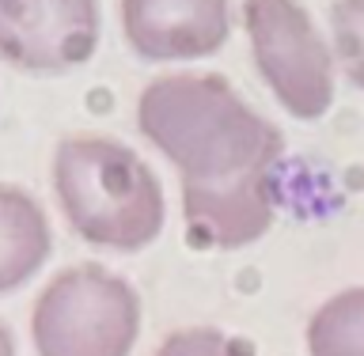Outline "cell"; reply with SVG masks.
Returning a JSON list of instances; mask_svg holds the SVG:
<instances>
[{"instance_id":"6da1fadb","label":"cell","mask_w":364,"mask_h":356,"mask_svg":"<svg viewBox=\"0 0 364 356\" xmlns=\"http://www.w3.org/2000/svg\"><path fill=\"white\" fill-rule=\"evenodd\" d=\"M136 125L182 182L273 171L284 152L277 125L216 72L156 76L136 99Z\"/></svg>"},{"instance_id":"7a4b0ae2","label":"cell","mask_w":364,"mask_h":356,"mask_svg":"<svg viewBox=\"0 0 364 356\" xmlns=\"http://www.w3.org/2000/svg\"><path fill=\"white\" fill-rule=\"evenodd\" d=\"M50 175L53 198L84 243L136 254L164 235V186L129 144L99 133L68 136L53 148Z\"/></svg>"},{"instance_id":"3957f363","label":"cell","mask_w":364,"mask_h":356,"mask_svg":"<svg viewBox=\"0 0 364 356\" xmlns=\"http://www.w3.org/2000/svg\"><path fill=\"white\" fill-rule=\"evenodd\" d=\"M141 338V296L122 273L76 261L42 288L31 315L38 356H129Z\"/></svg>"},{"instance_id":"277c9868","label":"cell","mask_w":364,"mask_h":356,"mask_svg":"<svg viewBox=\"0 0 364 356\" xmlns=\"http://www.w3.org/2000/svg\"><path fill=\"white\" fill-rule=\"evenodd\" d=\"M243 23L266 87L292 118L318 122L334 107V53L300 0H247Z\"/></svg>"},{"instance_id":"5b68a950","label":"cell","mask_w":364,"mask_h":356,"mask_svg":"<svg viewBox=\"0 0 364 356\" xmlns=\"http://www.w3.org/2000/svg\"><path fill=\"white\" fill-rule=\"evenodd\" d=\"M99 38V0H0V61L19 72H73L95 57Z\"/></svg>"},{"instance_id":"8992f818","label":"cell","mask_w":364,"mask_h":356,"mask_svg":"<svg viewBox=\"0 0 364 356\" xmlns=\"http://www.w3.org/2000/svg\"><path fill=\"white\" fill-rule=\"evenodd\" d=\"M273 216H277L273 171L182 182V220L190 247L198 250L250 247L273 227Z\"/></svg>"},{"instance_id":"52a82bcc","label":"cell","mask_w":364,"mask_h":356,"mask_svg":"<svg viewBox=\"0 0 364 356\" xmlns=\"http://www.w3.org/2000/svg\"><path fill=\"white\" fill-rule=\"evenodd\" d=\"M122 31L141 61H201L228 42V0H122Z\"/></svg>"},{"instance_id":"ba28073f","label":"cell","mask_w":364,"mask_h":356,"mask_svg":"<svg viewBox=\"0 0 364 356\" xmlns=\"http://www.w3.org/2000/svg\"><path fill=\"white\" fill-rule=\"evenodd\" d=\"M53 232L46 209L23 186L0 182V296L23 288L46 266Z\"/></svg>"},{"instance_id":"9c48e42d","label":"cell","mask_w":364,"mask_h":356,"mask_svg":"<svg viewBox=\"0 0 364 356\" xmlns=\"http://www.w3.org/2000/svg\"><path fill=\"white\" fill-rule=\"evenodd\" d=\"M307 356H364V284L330 296L311 315Z\"/></svg>"},{"instance_id":"30bf717a","label":"cell","mask_w":364,"mask_h":356,"mask_svg":"<svg viewBox=\"0 0 364 356\" xmlns=\"http://www.w3.org/2000/svg\"><path fill=\"white\" fill-rule=\"evenodd\" d=\"M334 27V57L353 87L364 91V0H334L330 4Z\"/></svg>"},{"instance_id":"8fae6325","label":"cell","mask_w":364,"mask_h":356,"mask_svg":"<svg viewBox=\"0 0 364 356\" xmlns=\"http://www.w3.org/2000/svg\"><path fill=\"white\" fill-rule=\"evenodd\" d=\"M156 356H255V349H250L243 338L224 334V330L190 326V330H175V334L156 349Z\"/></svg>"},{"instance_id":"7c38bea8","label":"cell","mask_w":364,"mask_h":356,"mask_svg":"<svg viewBox=\"0 0 364 356\" xmlns=\"http://www.w3.org/2000/svg\"><path fill=\"white\" fill-rule=\"evenodd\" d=\"M0 356H19L16 352V338H11V330L0 323Z\"/></svg>"}]
</instances>
